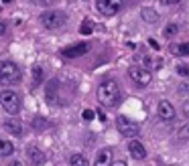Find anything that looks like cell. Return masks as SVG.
<instances>
[{
    "mask_svg": "<svg viewBox=\"0 0 189 166\" xmlns=\"http://www.w3.org/2000/svg\"><path fill=\"white\" fill-rule=\"evenodd\" d=\"M98 99L102 106L106 107H116L120 103V85L116 79H106L102 81L98 87Z\"/></svg>",
    "mask_w": 189,
    "mask_h": 166,
    "instance_id": "obj_1",
    "label": "cell"
},
{
    "mask_svg": "<svg viewBox=\"0 0 189 166\" xmlns=\"http://www.w3.org/2000/svg\"><path fill=\"white\" fill-rule=\"evenodd\" d=\"M20 79V67L12 61H0V83L12 85Z\"/></svg>",
    "mask_w": 189,
    "mask_h": 166,
    "instance_id": "obj_2",
    "label": "cell"
},
{
    "mask_svg": "<svg viewBox=\"0 0 189 166\" xmlns=\"http://www.w3.org/2000/svg\"><path fill=\"white\" fill-rule=\"evenodd\" d=\"M20 106H22V101H20V95L14 91H0V107L4 109L6 113L10 116H16L20 112Z\"/></svg>",
    "mask_w": 189,
    "mask_h": 166,
    "instance_id": "obj_3",
    "label": "cell"
},
{
    "mask_svg": "<svg viewBox=\"0 0 189 166\" xmlns=\"http://www.w3.org/2000/svg\"><path fill=\"white\" fill-rule=\"evenodd\" d=\"M41 22L45 28H61L63 24H67V16L61 12V10H45L41 14Z\"/></svg>",
    "mask_w": 189,
    "mask_h": 166,
    "instance_id": "obj_4",
    "label": "cell"
},
{
    "mask_svg": "<svg viewBox=\"0 0 189 166\" xmlns=\"http://www.w3.org/2000/svg\"><path fill=\"white\" fill-rule=\"evenodd\" d=\"M116 126H118V130H120V134L124 138H134L136 134L140 132V124L130 120V118H126V116H120L116 120Z\"/></svg>",
    "mask_w": 189,
    "mask_h": 166,
    "instance_id": "obj_5",
    "label": "cell"
},
{
    "mask_svg": "<svg viewBox=\"0 0 189 166\" xmlns=\"http://www.w3.org/2000/svg\"><path fill=\"white\" fill-rule=\"evenodd\" d=\"M128 75H130V79L134 81L136 85H140V87H147L150 83V79H153V73H150L149 69H144V67H130L128 69Z\"/></svg>",
    "mask_w": 189,
    "mask_h": 166,
    "instance_id": "obj_6",
    "label": "cell"
},
{
    "mask_svg": "<svg viewBox=\"0 0 189 166\" xmlns=\"http://www.w3.org/2000/svg\"><path fill=\"white\" fill-rule=\"evenodd\" d=\"M96 8H98L104 16H114L122 8V0H98Z\"/></svg>",
    "mask_w": 189,
    "mask_h": 166,
    "instance_id": "obj_7",
    "label": "cell"
},
{
    "mask_svg": "<svg viewBox=\"0 0 189 166\" xmlns=\"http://www.w3.org/2000/svg\"><path fill=\"white\" fill-rule=\"evenodd\" d=\"M157 113H159V118H161L163 122H173V120H175V116H177L173 103L167 101V99L159 101V106H157Z\"/></svg>",
    "mask_w": 189,
    "mask_h": 166,
    "instance_id": "obj_8",
    "label": "cell"
},
{
    "mask_svg": "<svg viewBox=\"0 0 189 166\" xmlns=\"http://www.w3.org/2000/svg\"><path fill=\"white\" fill-rule=\"evenodd\" d=\"M89 51V45L88 43H77L73 47H67V49H63L61 55L63 57H67V59H75V57H81V55H86Z\"/></svg>",
    "mask_w": 189,
    "mask_h": 166,
    "instance_id": "obj_9",
    "label": "cell"
},
{
    "mask_svg": "<svg viewBox=\"0 0 189 166\" xmlns=\"http://www.w3.org/2000/svg\"><path fill=\"white\" fill-rule=\"evenodd\" d=\"M128 152H130V156H132L134 160L147 158V148L142 146V142H138V140H130L128 142Z\"/></svg>",
    "mask_w": 189,
    "mask_h": 166,
    "instance_id": "obj_10",
    "label": "cell"
},
{
    "mask_svg": "<svg viewBox=\"0 0 189 166\" xmlns=\"http://www.w3.org/2000/svg\"><path fill=\"white\" fill-rule=\"evenodd\" d=\"M94 166H112V150H110V148L100 150V152H98V156H96Z\"/></svg>",
    "mask_w": 189,
    "mask_h": 166,
    "instance_id": "obj_11",
    "label": "cell"
},
{
    "mask_svg": "<svg viewBox=\"0 0 189 166\" xmlns=\"http://www.w3.org/2000/svg\"><path fill=\"white\" fill-rule=\"evenodd\" d=\"M27 154H29V160H31V164H43V162H45V154L41 152L37 146H29Z\"/></svg>",
    "mask_w": 189,
    "mask_h": 166,
    "instance_id": "obj_12",
    "label": "cell"
},
{
    "mask_svg": "<svg viewBox=\"0 0 189 166\" xmlns=\"http://www.w3.org/2000/svg\"><path fill=\"white\" fill-rule=\"evenodd\" d=\"M142 67L149 69L150 73H153V71H159L163 67V61L159 59V57H144V59H142Z\"/></svg>",
    "mask_w": 189,
    "mask_h": 166,
    "instance_id": "obj_13",
    "label": "cell"
},
{
    "mask_svg": "<svg viewBox=\"0 0 189 166\" xmlns=\"http://www.w3.org/2000/svg\"><path fill=\"white\" fill-rule=\"evenodd\" d=\"M171 55H175V57H189V43H183V45H177V43H173V45L169 47Z\"/></svg>",
    "mask_w": 189,
    "mask_h": 166,
    "instance_id": "obj_14",
    "label": "cell"
},
{
    "mask_svg": "<svg viewBox=\"0 0 189 166\" xmlns=\"http://www.w3.org/2000/svg\"><path fill=\"white\" fill-rule=\"evenodd\" d=\"M4 130L10 134H20L22 132V124L19 120H6L4 122Z\"/></svg>",
    "mask_w": 189,
    "mask_h": 166,
    "instance_id": "obj_15",
    "label": "cell"
},
{
    "mask_svg": "<svg viewBox=\"0 0 189 166\" xmlns=\"http://www.w3.org/2000/svg\"><path fill=\"white\" fill-rule=\"evenodd\" d=\"M140 16H142V20H147V22H157V20H159V12L153 10V8H149V6L140 10Z\"/></svg>",
    "mask_w": 189,
    "mask_h": 166,
    "instance_id": "obj_16",
    "label": "cell"
},
{
    "mask_svg": "<svg viewBox=\"0 0 189 166\" xmlns=\"http://www.w3.org/2000/svg\"><path fill=\"white\" fill-rule=\"evenodd\" d=\"M69 164L71 166H88V158H86L83 154H73V156L69 158Z\"/></svg>",
    "mask_w": 189,
    "mask_h": 166,
    "instance_id": "obj_17",
    "label": "cell"
},
{
    "mask_svg": "<svg viewBox=\"0 0 189 166\" xmlns=\"http://www.w3.org/2000/svg\"><path fill=\"white\" fill-rule=\"evenodd\" d=\"M14 152V146L6 140H0V156H10Z\"/></svg>",
    "mask_w": 189,
    "mask_h": 166,
    "instance_id": "obj_18",
    "label": "cell"
},
{
    "mask_svg": "<svg viewBox=\"0 0 189 166\" xmlns=\"http://www.w3.org/2000/svg\"><path fill=\"white\" fill-rule=\"evenodd\" d=\"M177 138H181V140H187L189 138V122L185 124V126H181L179 130H177Z\"/></svg>",
    "mask_w": 189,
    "mask_h": 166,
    "instance_id": "obj_19",
    "label": "cell"
},
{
    "mask_svg": "<svg viewBox=\"0 0 189 166\" xmlns=\"http://www.w3.org/2000/svg\"><path fill=\"white\" fill-rule=\"evenodd\" d=\"M177 31H179V27H177V24H169V27H165V31H163V33H165V37H175Z\"/></svg>",
    "mask_w": 189,
    "mask_h": 166,
    "instance_id": "obj_20",
    "label": "cell"
},
{
    "mask_svg": "<svg viewBox=\"0 0 189 166\" xmlns=\"http://www.w3.org/2000/svg\"><path fill=\"white\" fill-rule=\"evenodd\" d=\"M79 33L81 34H89L92 33V22H89V20H83V24L79 27Z\"/></svg>",
    "mask_w": 189,
    "mask_h": 166,
    "instance_id": "obj_21",
    "label": "cell"
},
{
    "mask_svg": "<svg viewBox=\"0 0 189 166\" xmlns=\"http://www.w3.org/2000/svg\"><path fill=\"white\" fill-rule=\"evenodd\" d=\"M81 118L86 122H92L96 118V112H92V109H83V113H81Z\"/></svg>",
    "mask_w": 189,
    "mask_h": 166,
    "instance_id": "obj_22",
    "label": "cell"
},
{
    "mask_svg": "<svg viewBox=\"0 0 189 166\" xmlns=\"http://www.w3.org/2000/svg\"><path fill=\"white\" fill-rule=\"evenodd\" d=\"M33 79L35 81L43 79V69H41V67H35V69H33Z\"/></svg>",
    "mask_w": 189,
    "mask_h": 166,
    "instance_id": "obj_23",
    "label": "cell"
},
{
    "mask_svg": "<svg viewBox=\"0 0 189 166\" xmlns=\"http://www.w3.org/2000/svg\"><path fill=\"white\" fill-rule=\"evenodd\" d=\"M177 73L183 75V77H187L189 75V67L187 65H177Z\"/></svg>",
    "mask_w": 189,
    "mask_h": 166,
    "instance_id": "obj_24",
    "label": "cell"
},
{
    "mask_svg": "<svg viewBox=\"0 0 189 166\" xmlns=\"http://www.w3.org/2000/svg\"><path fill=\"white\" fill-rule=\"evenodd\" d=\"M179 93H181V95L189 93V83H181V85H179Z\"/></svg>",
    "mask_w": 189,
    "mask_h": 166,
    "instance_id": "obj_25",
    "label": "cell"
},
{
    "mask_svg": "<svg viewBox=\"0 0 189 166\" xmlns=\"http://www.w3.org/2000/svg\"><path fill=\"white\" fill-rule=\"evenodd\" d=\"M163 4H181L183 0H161Z\"/></svg>",
    "mask_w": 189,
    "mask_h": 166,
    "instance_id": "obj_26",
    "label": "cell"
},
{
    "mask_svg": "<svg viewBox=\"0 0 189 166\" xmlns=\"http://www.w3.org/2000/svg\"><path fill=\"white\" fill-rule=\"evenodd\" d=\"M149 45L153 47V49H155V51H159V43H157V41H153V39H149Z\"/></svg>",
    "mask_w": 189,
    "mask_h": 166,
    "instance_id": "obj_27",
    "label": "cell"
},
{
    "mask_svg": "<svg viewBox=\"0 0 189 166\" xmlns=\"http://www.w3.org/2000/svg\"><path fill=\"white\" fill-rule=\"evenodd\" d=\"M4 33H6V24H4V22H0V37H2Z\"/></svg>",
    "mask_w": 189,
    "mask_h": 166,
    "instance_id": "obj_28",
    "label": "cell"
},
{
    "mask_svg": "<svg viewBox=\"0 0 189 166\" xmlns=\"http://www.w3.org/2000/svg\"><path fill=\"white\" fill-rule=\"evenodd\" d=\"M112 166H128V164H126V160H118V162H114Z\"/></svg>",
    "mask_w": 189,
    "mask_h": 166,
    "instance_id": "obj_29",
    "label": "cell"
},
{
    "mask_svg": "<svg viewBox=\"0 0 189 166\" xmlns=\"http://www.w3.org/2000/svg\"><path fill=\"white\" fill-rule=\"evenodd\" d=\"M183 113H185V116H189V101L183 106Z\"/></svg>",
    "mask_w": 189,
    "mask_h": 166,
    "instance_id": "obj_30",
    "label": "cell"
},
{
    "mask_svg": "<svg viewBox=\"0 0 189 166\" xmlns=\"http://www.w3.org/2000/svg\"><path fill=\"white\" fill-rule=\"evenodd\" d=\"M98 116H100V120H102V122H106V113H104V112H98Z\"/></svg>",
    "mask_w": 189,
    "mask_h": 166,
    "instance_id": "obj_31",
    "label": "cell"
},
{
    "mask_svg": "<svg viewBox=\"0 0 189 166\" xmlns=\"http://www.w3.org/2000/svg\"><path fill=\"white\" fill-rule=\"evenodd\" d=\"M12 166H22V164H20V162H14V164Z\"/></svg>",
    "mask_w": 189,
    "mask_h": 166,
    "instance_id": "obj_32",
    "label": "cell"
}]
</instances>
